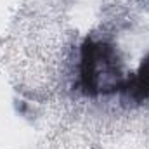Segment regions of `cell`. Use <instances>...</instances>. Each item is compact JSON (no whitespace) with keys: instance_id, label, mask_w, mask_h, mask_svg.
<instances>
[{"instance_id":"obj_2","label":"cell","mask_w":149,"mask_h":149,"mask_svg":"<svg viewBox=\"0 0 149 149\" xmlns=\"http://www.w3.org/2000/svg\"><path fill=\"white\" fill-rule=\"evenodd\" d=\"M120 90L127 101H132L137 104L149 101V56L142 61L137 73L130 76L128 80H125Z\"/></svg>"},{"instance_id":"obj_1","label":"cell","mask_w":149,"mask_h":149,"mask_svg":"<svg viewBox=\"0 0 149 149\" xmlns=\"http://www.w3.org/2000/svg\"><path fill=\"white\" fill-rule=\"evenodd\" d=\"M125 83L120 59L111 43L85 40L80 56V87L87 95H101L120 90Z\"/></svg>"}]
</instances>
